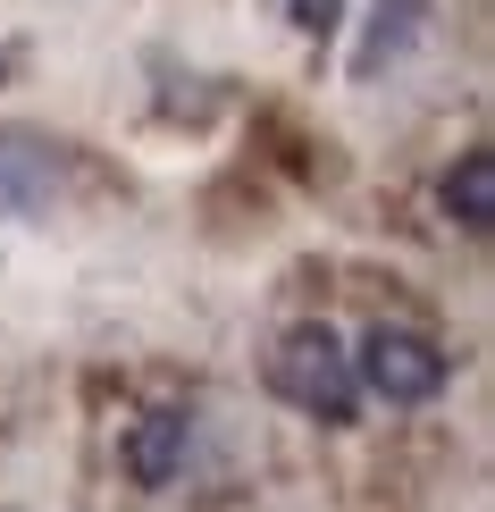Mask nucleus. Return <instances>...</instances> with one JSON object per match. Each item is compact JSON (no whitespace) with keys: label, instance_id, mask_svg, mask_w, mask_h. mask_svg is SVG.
I'll return each instance as SVG.
<instances>
[{"label":"nucleus","instance_id":"obj_3","mask_svg":"<svg viewBox=\"0 0 495 512\" xmlns=\"http://www.w3.org/2000/svg\"><path fill=\"white\" fill-rule=\"evenodd\" d=\"M59 177H68V160H59L51 135H34V126H0V219H51Z\"/></svg>","mask_w":495,"mask_h":512},{"label":"nucleus","instance_id":"obj_7","mask_svg":"<svg viewBox=\"0 0 495 512\" xmlns=\"http://www.w3.org/2000/svg\"><path fill=\"white\" fill-rule=\"evenodd\" d=\"M286 17H294V34H311V42H328L344 26V0H286Z\"/></svg>","mask_w":495,"mask_h":512},{"label":"nucleus","instance_id":"obj_2","mask_svg":"<svg viewBox=\"0 0 495 512\" xmlns=\"http://www.w3.org/2000/svg\"><path fill=\"white\" fill-rule=\"evenodd\" d=\"M353 378H361V395H378V403H437L445 395V378H454V361H445L437 336H420V328H370L361 336V353H353Z\"/></svg>","mask_w":495,"mask_h":512},{"label":"nucleus","instance_id":"obj_6","mask_svg":"<svg viewBox=\"0 0 495 512\" xmlns=\"http://www.w3.org/2000/svg\"><path fill=\"white\" fill-rule=\"evenodd\" d=\"M445 219L470 227V236L495 227V152H462L454 168H445Z\"/></svg>","mask_w":495,"mask_h":512},{"label":"nucleus","instance_id":"obj_5","mask_svg":"<svg viewBox=\"0 0 495 512\" xmlns=\"http://www.w3.org/2000/svg\"><path fill=\"white\" fill-rule=\"evenodd\" d=\"M420 26H428V0H378L370 9V34H361V51H353V76L370 84L386 59H403L420 42Z\"/></svg>","mask_w":495,"mask_h":512},{"label":"nucleus","instance_id":"obj_8","mask_svg":"<svg viewBox=\"0 0 495 512\" xmlns=\"http://www.w3.org/2000/svg\"><path fill=\"white\" fill-rule=\"evenodd\" d=\"M0 84H9V51H0Z\"/></svg>","mask_w":495,"mask_h":512},{"label":"nucleus","instance_id":"obj_4","mask_svg":"<svg viewBox=\"0 0 495 512\" xmlns=\"http://www.w3.org/2000/svg\"><path fill=\"white\" fill-rule=\"evenodd\" d=\"M185 445H193V412H185V403H160V412H143L135 429H126L118 462H126L135 487H168L185 471Z\"/></svg>","mask_w":495,"mask_h":512},{"label":"nucleus","instance_id":"obj_1","mask_svg":"<svg viewBox=\"0 0 495 512\" xmlns=\"http://www.w3.org/2000/svg\"><path fill=\"white\" fill-rule=\"evenodd\" d=\"M269 387L311 420H353L361 412V378H353V353L336 345V328H294L286 345L269 353Z\"/></svg>","mask_w":495,"mask_h":512}]
</instances>
